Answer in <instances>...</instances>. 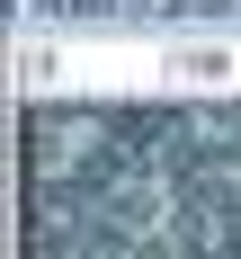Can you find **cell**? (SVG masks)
Listing matches in <instances>:
<instances>
[{
    "label": "cell",
    "mask_w": 241,
    "mask_h": 259,
    "mask_svg": "<svg viewBox=\"0 0 241 259\" xmlns=\"http://www.w3.org/2000/svg\"><path fill=\"white\" fill-rule=\"evenodd\" d=\"M179 72H187V80H223V72H232V54H179Z\"/></svg>",
    "instance_id": "6da1fadb"
}]
</instances>
